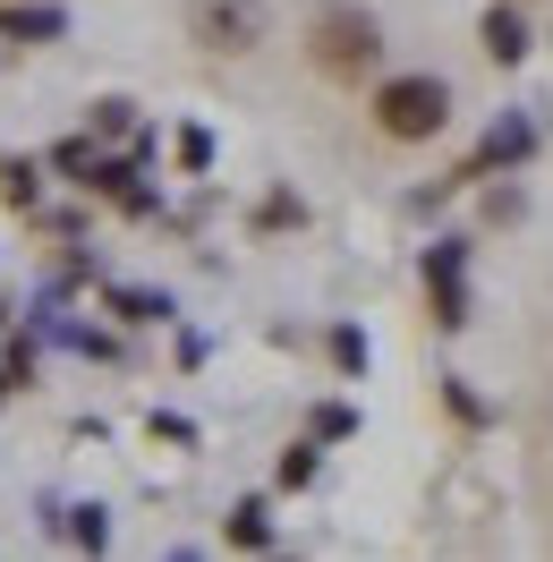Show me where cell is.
<instances>
[{
	"label": "cell",
	"instance_id": "1",
	"mask_svg": "<svg viewBox=\"0 0 553 562\" xmlns=\"http://www.w3.org/2000/svg\"><path fill=\"white\" fill-rule=\"evenodd\" d=\"M307 69L332 86H366L383 69V18L366 0H324L307 18Z\"/></svg>",
	"mask_w": 553,
	"mask_h": 562
},
{
	"label": "cell",
	"instance_id": "2",
	"mask_svg": "<svg viewBox=\"0 0 553 562\" xmlns=\"http://www.w3.org/2000/svg\"><path fill=\"white\" fill-rule=\"evenodd\" d=\"M375 137L392 145H435L451 128V77L435 69H400V77H375Z\"/></svg>",
	"mask_w": 553,
	"mask_h": 562
},
{
	"label": "cell",
	"instance_id": "3",
	"mask_svg": "<svg viewBox=\"0 0 553 562\" xmlns=\"http://www.w3.org/2000/svg\"><path fill=\"white\" fill-rule=\"evenodd\" d=\"M188 35L205 43V52H222V60H239V52L264 43V9H256V0H196Z\"/></svg>",
	"mask_w": 553,
	"mask_h": 562
},
{
	"label": "cell",
	"instance_id": "4",
	"mask_svg": "<svg viewBox=\"0 0 553 562\" xmlns=\"http://www.w3.org/2000/svg\"><path fill=\"white\" fill-rule=\"evenodd\" d=\"M477 43H485L494 69H519V60H528V18H519V0H494V9H485Z\"/></svg>",
	"mask_w": 553,
	"mask_h": 562
},
{
	"label": "cell",
	"instance_id": "5",
	"mask_svg": "<svg viewBox=\"0 0 553 562\" xmlns=\"http://www.w3.org/2000/svg\"><path fill=\"white\" fill-rule=\"evenodd\" d=\"M222 537H230L239 554H264V537H273V528H264V503H239V512H230V528H222Z\"/></svg>",
	"mask_w": 553,
	"mask_h": 562
},
{
	"label": "cell",
	"instance_id": "6",
	"mask_svg": "<svg viewBox=\"0 0 553 562\" xmlns=\"http://www.w3.org/2000/svg\"><path fill=\"white\" fill-rule=\"evenodd\" d=\"M0 196L9 205H35V162H0Z\"/></svg>",
	"mask_w": 553,
	"mask_h": 562
},
{
	"label": "cell",
	"instance_id": "7",
	"mask_svg": "<svg viewBox=\"0 0 553 562\" xmlns=\"http://www.w3.org/2000/svg\"><path fill=\"white\" fill-rule=\"evenodd\" d=\"M0 26H9V35H60V18H52V9H9Z\"/></svg>",
	"mask_w": 553,
	"mask_h": 562
},
{
	"label": "cell",
	"instance_id": "8",
	"mask_svg": "<svg viewBox=\"0 0 553 562\" xmlns=\"http://www.w3.org/2000/svg\"><path fill=\"white\" fill-rule=\"evenodd\" d=\"M307 477H315V452H307V443H298V452L281 460V486H307Z\"/></svg>",
	"mask_w": 553,
	"mask_h": 562
},
{
	"label": "cell",
	"instance_id": "9",
	"mask_svg": "<svg viewBox=\"0 0 553 562\" xmlns=\"http://www.w3.org/2000/svg\"><path fill=\"white\" fill-rule=\"evenodd\" d=\"M179 562H188V554H179Z\"/></svg>",
	"mask_w": 553,
	"mask_h": 562
}]
</instances>
